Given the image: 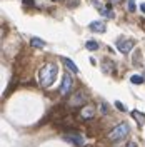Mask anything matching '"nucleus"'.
<instances>
[{
  "instance_id": "1",
  "label": "nucleus",
  "mask_w": 145,
  "mask_h": 147,
  "mask_svg": "<svg viewBox=\"0 0 145 147\" xmlns=\"http://www.w3.org/2000/svg\"><path fill=\"white\" fill-rule=\"evenodd\" d=\"M57 74H58V65L52 64V62L45 64L42 67V70H40V85H42L44 89H48V87L55 82Z\"/></svg>"
},
{
  "instance_id": "2",
  "label": "nucleus",
  "mask_w": 145,
  "mask_h": 147,
  "mask_svg": "<svg viewBox=\"0 0 145 147\" xmlns=\"http://www.w3.org/2000/svg\"><path fill=\"white\" fill-rule=\"evenodd\" d=\"M128 130H130L128 124L122 122V124L115 125V127L109 132V139L110 140H120V139H124V137H127L128 136Z\"/></svg>"
},
{
  "instance_id": "3",
  "label": "nucleus",
  "mask_w": 145,
  "mask_h": 147,
  "mask_svg": "<svg viewBox=\"0 0 145 147\" xmlns=\"http://www.w3.org/2000/svg\"><path fill=\"white\" fill-rule=\"evenodd\" d=\"M134 47H135V40H132V38H124V40H118L117 42V49L124 55L128 54L130 50H134Z\"/></svg>"
},
{
  "instance_id": "4",
  "label": "nucleus",
  "mask_w": 145,
  "mask_h": 147,
  "mask_svg": "<svg viewBox=\"0 0 145 147\" xmlns=\"http://www.w3.org/2000/svg\"><path fill=\"white\" fill-rule=\"evenodd\" d=\"M72 77H70V74H65L64 79H62V85H60V94L62 95H68L70 94V90H72Z\"/></svg>"
},
{
  "instance_id": "5",
  "label": "nucleus",
  "mask_w": 145,
  "mask_h": 147,
  "mask_svg": "<svg viewBox=\"0 0 145 147\" xmlns=\"http://www.w3.org/2000/svg\"><path fill=\"white\" fill-rule=\"evenodd\" d=\"M95 117V107L93 105H82V109H80V119L82 120H90Z\"/></svg>"
},
{
  "instance_id": "6",
  "label": "nucleus",
  "mask_w": 145,
  "mask_h": 147,
  "mask_svg": "<svg viewBox=\"0 0 145 147\" xmlns=\"http://www.w3.org/2000/svg\"><path fill=\"white\" fill-rule=\"evenodd\" d=\"M83 102H85L83 90H79L77 94H73L72 97H70L68 104H70V107H80V105H83Z\"/></svg>"
},
{
  "instance_id": "7",
  "label": "nucleus",
  "mask_w": 145,
  "mask_h": 147,
  "mask_svg": "<svg viewBox=\"0 0 145 147\" xmlns=\"http://www.w3.org/2000/svg\"><path fill=\"white\" fill-rule=\"evenodd\" d=\"M64 139L67 142H73L75 146H83V137L79 134H67V136H64Z\"/></svg>"
},
{
  "instance_id": "8",
  "label": "nucleus",
  "mask_w": 145,
  "mask_h": 147,
  "mask_svg": "<svg viewBox=\"0 0 145 147\" xmlns=\"http://www.w3.org/2000/svg\"><path fill=\"white\" fill-rule=\"evenodd\" d=\"M90 30H92V32H99V34H103V32L107 30V25H105L103 22L97 20V22H92V24H90Z\"/></svg>"
},
{
  "instance_id": "9",
  "label": "nucleus",
  "mask_w": 145,
  "mask_h": 147,
  "mask_svg": "<svg viewBox=\"0 0 145 147\" xmlns=\"http://www.w3.org/2000/svg\"><path fill=\"white\" fill-rule=\"evenodd\" d=\"M30 47H34V49H44L45 47V42L40 40L38 37H32L30 38Z\"/></svg>"
},
{
  "instance_id": "10",
  "label": "nucleus",
  "mask_w": 145,
  "mask_h": 147,
  "mask_svg": "<svg viewBox=\"0 0 145 147\" xmlns=\"http://www.w3.org/2000/svg\"><path fill=\"white\" fill-rule=\"evenodd\" d=\"M62 62H64V64L67 65V67H68L70 70H72V74H79V67H77V65L73 64V60L67 59V57H64V59H62Z\"/></svg>"
},
{
  "instance_id": "11",
  "label": "nucleus",
  "mask_w": 145,
  "mask_h": 147,
  "mask_svg": "<svg viewBox=\"0 0 145 147\" xmlns=\"http://www.w3.org/2000/svg\"><path fill=\"white\" fill-rule=\"evenodd\" d=\"M132 117L138 122V125H144L145 124V115L142 112H138V110H132Z\"/></svg>"
},
{
  "instance_id": "12",
  "label": "nucleus",
  "mask_w": 145,
  "mask_h": 147,
  "mask_svg": "<svg viewBox=\"0 0 145 147\" xmlns=\"http://www.w3.org/2000/svg\"><path fill=\"white\" fill-rule=\"evenodd\" d=\"M100 13L105 15L109 18H113V12H112V5H107V7H100Z\"/></svg>"
},
{
  "instance_id": "13",
  "label": "nucleus",
  "mask_w": 145,
  "mask_h": 147,
  "mask_svg": "<svg viewBox=\"0 0 145 147\" xmlns=\"http://www.w3.org/2000/svg\"><path fill=\"white\" fill-rule=\"evenodd\" d=\"M144 77H142V75H138V74H134V75H132V77H130V82L132 84H144Z\"/></svg>"
},
{
  "instance_id": "14",
  "label": "nucleus",
  "mask_w": 145,
  "mask_h": 147,
  "mask_svg": "<svg viewBox=\"0 0 145 147\" xmlns=\"http://www.w3.org/2000/svg\"><path fill=\"white\" fill-rule=\"evenodd\" d=\"M85 47H87V50H99V44L97 42H93V40H89L87 44H85Z\"/></svg>"
},
{
  "instance_id": "15",
  "label": "nucleus",
  "mask_w": 145,
  "mask_h": 147,
  "mask_svg": "<svg viewBox=\"0 0 145 147\" xmlns=\"http://www.w3.org/2000/svg\"><path fill=\"white\" fill-rule=\"evenodd\" d=\"M115 107H117L118 110H122V112H125V110H127V107H125V104H122V102H115Z\"/></svg>"
},
{
  "instance_id": "16",
  "label": "nucleus",
  "mask_w": 145,
  "mask_h": 147,
  "mask_svg": "<svg viewBox=\"0 0 145 147\" xmlns=\"http://www.w3.org/2000/svg\"><path fill=\"white\" fill-rule=\"evenodd\" d=\"M128 12H135V2L128 0Z\"/></svg>"
},
{
  "instance_id": "17",
  "label": "nucleus",
  "mask_w": 145,
  "mask_h": 147,
  "mask_svg": "<svg viewBox=\"0 0 145 147\" xmlns=\"http://www.w3.org/2000/svg\"><path fill=\"white\" fill-rule=\"evenodd\" d=\"M34 5V0H23V7H32Z\"/></svg>"
},
{
  "instance_id": "18",
  "label": "nucleus",
  "mask_w": 145,
  "mask_h": 147,
  "mask_svg": "<svg viewBox=\"0 0 145 147\" xmlns=\"http://www.w3.org/2000/svg\"><path fill=\"white\" fill-rule=\"evenodd\" d=\"M140 27L145 30V18H140Z\"/></svg>"
},
{
  "instance_id": "19",
  "label": "nucleus",
  "mask_w": 145,
  "mask_h": 147,
  "mask_svg": "<svg viewBox=\"0 0 145 147\" xmlns=\"http://www.w3.org/2000/svg\"><path fill=\"white\" fill-rule=\"evenodd\" d=\"M127 147H137V144H135V142H128Z\"/></svg>"
},
{
  "instance_id": "20",
  "label": "nucleus",
  "mask_w": 145,
  "mask_h": 147,
  "mask_svg": "<svg viewBox=\"0 0 145 147\" xmlns=\"http://www.w3.org/2000/svg\"><path fill=\"white\" fill-rule=\"evenodd\" d=\"M140 10H142V12L145 13V3H142V5H140Z\"/></svg>"
}]
</instances>
